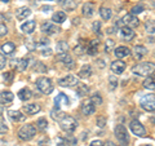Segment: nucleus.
Returning <instances> with one entry per match:
<instances>
[{"label": "nucleus", "instance_id": "obj_1", "mask_svg": "<svg viewBox=\"0 0 155 146\" xmlns=\"http://www.w3.org/2000/svg\"><path fill=\"white\" fill-rule=\"evenodd\" d=\"M155 71V65L151 62H141L133 67V72L138 76H150Z\"/></svg>", "mask_w": 155, "mask_h": 146}, {"label": "nucleus", "instance_id": "obj_2", "mask_svg": "<svg viewBox=\"0 0 155 146\" xmlns=\"http://www.w3.org/2000/svg\"><path fill=\"white\" fill-rule=\"evenodd\" d=\"M58 123H60V127L62 131H65L67 133H71L74 132L78 127V121L75 118H72L70 115H65L62 119L58 120Z\"/></svg>", "mask_w": 155, "mask_h": 146}, {"label": "nucleus", "instance_id": "obj_3", "mask_svg": "<svg viewBox=\"0 0 155 146\" xmlns=\"http://www.w3.org/2000/svg\"><path fill=\"white\" fill-rule=\"evenodd\" d=\"M36 134V128L32 124H25L22 125L18 131V137L23 141H30L34 138V136Z\"/></svg>", "mask_w": 155, "mask_h": 146}, {"label": "nucleus", "instance_id": "obj_4", "mask_svg": "<svg viewBox=\"0 0 155 146\" xmlns=\"http://www.w3.org/2000/svg\"><path fill=\"white\" fill-rule=\"evenodd\" d=\"M115 137L118 138L120 146H127L129 144V134L123 124H118L115 127Z\"/></svg>", "mask_w": 155, "mask_h": 146}, {"label": "nucleus", "instance_id": "obj_5", "mask_svg": "<svg viewBox=\"0 0 155 146\" xmlns=\"http://www.w3.org/2000/svg\"><path fill=\"white\" fill-rule=\"evenodd\" d=\"M36 87H38V89L44 95H49L53 91V84H52V80L49 78H39L36 80Z\"/></svg>", "mask_w": 155, "mask_h": 146}, {"label": "nucleus", "instance_id": "obj_6", "mask_svg": "<svg viewBox=\"0 0 155 146\" xmlns=\"http://www.w3.org/2000/svg\"><path fill=\"white\" fill-rule=\"evenodd\" d=\"M116 25H122V26H128V27H137L140 25V21H138V18L134 16V14L132 13H129V14H125V16L120 19V22H118Z\"/></svg>", "mask_w": 155, "mask_h": 146}, {"label": "nucleus", "instance_id": "obj_7", "mask_svg": "<svg viewBox=\"0 0 155 146\" xmlns=\"http://www.w3.org/2000/svg\"><path fill=\"white\" fill-rule=\"evenodd\" d=\"M141 108L146 111H155V96L154 95H147L142 97L141 100Z\"/></svg>", "mask_w": 155, "mask_h": 146}, {"label": "nucleus", "instance_id": "obj_8", "mask_svg": "<svg viewBox=\"0 0 155 146\" xmlns=\"http://www.w3.org/2000/svg\"><path fill=\"white\" fill-rule=\"evenodd\" d=\"M129 128L132 131V133L138 136V137H145L146 136V129H145L143 125L140 123L138 120H132L129 124Z\"/></svg>", "mask_w": 155, "mask_h": 146}, {"label": "nucleus", "instance_id": "obj_9", "mask_svg": "<svg viewBox=\"0 0 155 146\" xmlns=\"http://www.w3.org/2000/svg\"><path fill=\"white\" fill-rule=\"evenodd\" d=\"M78 83H79V80H78V78L74 75H67V76L58 80V84L61 87H74L78 84Z\"/></svg>", "mask_w": 155, "mask_h": 146}, {"label": "nucleus", "instance_id": "obj_10", "mask_svg": "<svg viewBox=\"0 0 155 146\" xmlns=\"http://www.w3.org/2000/svg\"><path fill=\"white\" fill-rule=\"evenodd\" d=\"M57 60L61 61V62H64V65L67 66L69 69H72L74 65H75L74 64V60H72L71 56L67 52H65V53H58V55H57Z\"/></svg>", "mask_w": 155, "mask_h": 146}, {"label": "nucleus", "instance_id": "obj_11", "mask_svg": "<svg viewBox=\"0 0 155 146\" xmlns=\"http://www.w3.org/2000/svg\"><path fill=\"white\" fill-rule=\"evenodd\" d=\"M120 36H122L123 40L129 41L134 38V31L128 26H123L122 28H120Z\"/></svg>", "mask_w": 155, "mask_h": 146}, {"label": "nucleus", "instance_id": "obj_12", "mask_svg": "<svg viewBox=\"0 0 155 146\" xmlns=\"http://www.w3.org/2000/svg\"><path fill=\"white\" fill-rule=\"evenodd\" d=\"M41 31L47 34V35H51V34H56L60 31V28H58L56 25H53L52 22H44L41 25Z\"/></svg>", "mask_w": 155, "mask_h": 146}, {"label": "nucleus", "instance_id": "obj_13", "mask_svg": "<svg viewBox=\"0 0 155 146\" xmlns=\"http://www.w3.org/2000/svg\"><path fill=\"white\" fill-rule=\"evenodd\" d=\"M124 70H125V64L123 61L116 60V61H114L113 64H111V71H113L114 74H116V75H120Z\"/></svg>", "mask_w": 155, "mask_h": 146}, {"label": "nucleus", "instance_id": "obj_14", "mask_svg": "<svg viewBox=\"0 0 155 146\" xmlns=\"http://www.w3.org/2000/svg\"><path fill=\"white\" fill-rule=\"evenodd\" d=\"M13 98H14V95L9 91L0 93V104H3V105H9L13 101Z\"/></svg>", "mask_w": 155, "mask_h": 146}, {"label": "nucleus", "instance_id": "obj_15", "mask_svg": "<svg viewBox=\"0 0 155 146\" xmlns=\"http://www.w3.org/2000/svg\"><path fill=\"white\" fill-rule=\"evenodd\" d=\"M98 47H100V41L98 40H92L85 48V52L88 53L89 56H94L97 52H98Z\"/></svg>", "mask_w": 155, "mask_h": 146}, {"label": "nucleus", "instance_id": "obj_16", "mask_svg": "<svg viewBox=\"0 0 155 146\" xmlns=\"http://www.w3.org/2000/svg\"><path fill=\"white\" fill-rule=\"evenodd\" d=\"M94 105L92 104L91 101H85L83 102V105H81V113H83L84 115H92L94 114Z\"/></svg>", "mask_w": 155, "mask_h": 146}, {"label": "nucleus", "instance_id": "obj_17", "mask_svg": "<svg viewBox=\"0 0 155 146\" xmlns=\"http://www.w3.org/2000/svg\"><path fill=\"white\" fill-rule=\"evenodd\" d=\"M114 55L116 56L120 60V58H123V57H128L130 55V51H129V48L127 47H118V48H115V51H114Z\"/></svg>", "mask_w": 155, "mask_h": 146}, {"label": "nucleus", "instance_id": "obj_18", "mask_svg": "<svg viewBox=\"0 0 155 146\" xmlns=\"http://www.w3.org/2000/svg\"><path fill=\"white\" fill-rule=\"evenodd\" d=\"M35 27H36L35 21H26L25 23H22L21 30L25 34H32L34 30H35Z\"/></svg>", "mask_w": 155, "mask_h": 146}, {"label": "nucleus", "instance_id": "obj_19", "mask_svg": "<svg viewBox=\"0 0 155 146\" xmlns=\"http://www.w3.org/2000/svg\"><path fill=\"white\" fill-rule=\"evenodd\" d=\"M54 102H56V109H60L61 105H69L70 104V100L67 98V96L64 95V93H60L56 98H54Z\"/></svg>", "mask_w": 155, "mask_h": 146}, {"label": "nucleus", "instance_id": "obj_20", "mask_svg": "<svg viewBox=\"0 0 155 146\" xmlns=\"http://www.w3.org/2000/svg\"><path fill=\"white\" fill-rule=\"evenodd\" d=\"M81 12H83L84 17H92L94 13V5L93 3H85L83 8H81Z\"/></svg>", "mask_w": 155, "mask_h": 146}, {"label": "nucleus", "instance_id": "obj_21", "mask_svg": "<svg viewBox=\"0 0 155 146\" xmlns=\"http://www.w3.org/2000/svg\"><path fill=\"white\" fill-rule=\"evenodd\" d=\"M78 75H79V78H81V79H88V78L92 75V67L89 65H84L79 70Z\"/></svg>", "mask_w": 155, "mask_h": 146}, {"label": "nucleus", "instance_id": "obj_22", "mask_svg": "<svg viewBox=\"0 0 155 146\" xmlns=\"http://www.w3.org/2000/svg\"><path fill=\"white\" fill-rule=\"evenodd\" d=\"M9 118H11L13 121H23L25 120V114H22L21 111H16V110H11L8 113Z\"/></svg>", "mask_w": 155, "mask_h": 146}, {"label": "nucleus", "instance_id": "obj_23", "mask_svg": "<svg viewBox=\"0 0 155 146\" xmlns=\"http://www.w3.org/2000/svg\"><path fill=\"white\" fill-rule=\"evenodd\" d=\"M25 111L30 115L38 114L39 111H40V105L39 104H27V105H25Z\"/></svg>", "mask_w": 155, "mask_h": 146}, {"label": "nucleus", "instance_id": "obj_24", "mask_svg": "<svg viewBox=\"0 0 155 146\" xmlns=\"http://www.w3.org/2000/svg\"><path fill=\"white\" fill-rule=\"evenodd\" d=\"M133 53H134V57L137 58V60H140V58H142L147 53V49H146V47H143V45H136L133 49Z\"/></svg>", "mask_w": 155, "mask_h": 146}, {"label": "nucleus", "instance_id": "obj_25", "mask_svg": "<svg viewBox=\"0 0 155 146\" xmlns=\"http://www.w3.org/2000/svg\"><path fill=\"white\" fill-rule=\"evenodd\" d=\"M30 14H31V11L28 8H26V7L19 8V9H17V12H16V16H17L18 19H25L26 17L30 16Z\"/></svg>", "mask_w": 155, "mask_h": 146}, {"label": "nucleus", "instance_id": "obj_26", "mask_svg": "<svg viewBox=\"0 0 155 146\" xmlns=\"http://www.w3.org/2000/svg\"><path fill=\"white\" fill-rule=\"evenodd\" d=\"M143 88H146L149 91H154L155 89V76H147L143 80Z\"/></svg>", "mask_w": 155, "mask_h": 146}, {"label": "nucleus", "instance_id": "obj_27", "mask_svg": "<svg viewBox=\"0 0 155 146\" xmlns=\"http://www.w3.org/2000/svg\"><path fill=\"white\" fill-rule=\"evenodd\" d=\"M14 49H16V45H14V43H12V41H8L2 45V52L4 55H12Z\"/></svg>", "mask_w": 155, "mask_h": 146}, {"label": "nucleus", "instance_id": "obj_28", "mask_svg": "<svg viewBox=\"0 0 155 146\" xmlns=\"http://www.w3.org/2000/svg\"><path fill=\"white\" fill-rule=\"evenodd\" d=\"M52 21H54L56 23H64L66 21V13L65 12H56L52 16Z\"/></svg>", "mask_w": 155, "mask_h": 146}, {"label": "nucleus", "instance_id": "obj_29", "mask_svg": "<svg viewBox=\"0 0 155 146\" xmlns=\"http://www.w3.org/2000/svg\"><path fill=\"white\" fill-rule=\"evenodd\" d=\"M60 3H61V5L66 9V11H74V9L76 8L75 0H61Z\"/></svg>", "mask_w": 155, "mask_h": 146}, {"label": "nucleus", "instance_id": "obj_30", "mask_svg": "<svg viewBox=\"0 0 155 146\" xmlns=\"http://www.w3.org/2000/svg\"><path fill=\"white\" fill-rule=\"evenodd\" d=\"M31 91L28 89V88H22L21 91L18 92V97L21 98L22 101H27V100H30L31 98Z\"/></svg>", "mask_w": 155, "mask_h": 146}, {"label": "nucleus", "instance_id": "obj_31", "mask_svg": "<svg viewBox=\"0 0 155 146\" xmlns=\"http://www.w3.org/2000/svg\"><path fill=\"white\" fill-rule=\"evenodd\" d=\"M88 92H89V88L85 84H79V85H78L76 95L79 96V97H84L85 95H88Z\"/></svg>", "mask_w": 155, "mask_h": 146}, {"label": "nucleus", "instance_id": "obj_32", "mask_svg": "<svg viewBox=\"0 0 155 146\" xmlns=\"http://www.w3.org/2000/svg\"><path fill=\"white\" fill-rule=\"evenodd\" d=\"M16 64H17V70L18 71H25L27 65H28V60L27 58H21V60L16 61Z\"/></svg>", "mask_w": 155, "mask_h": 146}, {"label": "nucleus", "instance_id": "obj_33", "mask_svg": "<svg viewBox=\"0 0 155 146\" xmlns=\"http://www.w3.org/2000/svg\"><path fill=\"white\" fill-rule=\"evenodd\" d=\"M100 14H101V17H102L104 19H110L111 18V9L110 8H106V7H102L100 9Z\"/></svg>", "mask_w": 155, "mask_h": 146}, {"label": "nucleus", "instance_id": "obj_34", "mask_svg": "<svg viewBox=\"0 0 155 146\" xmlns=\"http://www.w3.org/2000/svg\"><path fill=\"white\" fill-rule=\"evenodd\" d=\"M145 30L147 34H155V21H147L145 23Z\"/></svg>", "mask_w": 155, "mask_h": 146}, {"label": "nucleus", "instance_id": "obj_35", "mask_svg": "<svg viewBox=\"0 0 155 146\" xmlns=\"http://www.w3.org/2000/svg\"><path fill=\"white\" fill-rule=\"evenodd\" d=\"M67 49H69V45H67L66 41H58L57 43V52L58 53H65V52H67Z\"/></svg>", "mask_w": 155, "mask_h": 146}, {"label": "nucleus", "instance_id": "obj_36", "mask_svg": "<svg viewBox=\"0 0 155 146\" xmlns=\"http://www.w3.org/2000/svg\"><path fill=\"white\" fill-rule=\"evenodd\" d=\"M36 127L40 129V131L47 129V127H48V121H47V119H45V118L38 119V121H36Z\"/></svg>", "mask_w": 155, "mask_h": 146}, {"label": "nucleus", "instance_id": "obj_37", "mask_svg": "<svg viewBox=\"0 0 155 146\" xmlns=\"http://www.w3.org/2000/svg\"><path fill=\"white\" fill-rule=\"evenodd\" d=\"M65 115H66V114L64 113V111H60L58 109H57V111H56V109L52 111V118L54 119V120H60V119H62V118H64Z\"/></svg>", "mask_w": 155, "mask_h": 146}, {"label": "nucleus", "instance_id": "obj_38", "mask_svg": "<svg viewBox=\"0 0 155 146\" xmlns=\"http://www.w3.org/2000/svg\"><path fill=\"white\" fill-rule=\"evenodd\" d=\"M116 87H118V79H116L115 76H110L109 78V88L111 91H114Z\"/></svg>", "mask_w": 155, "mask_h": 146}, {"label": "nucleus", "instance_id": "obj_39", "mask_svg": "<svg viewBox=\"0 0 155 146\" xmlns=\"http://www.w3.org/2000/svg\"><path fill=\"white\" fill-rule=\"evenodd\" d=\"M91 102L94 106L96 105H101V104H102V97H101L100 95H93V96L91 97Z\"/></svg>", "mask_w": 155, "mask_h": 146}, {"label": "nucleus", "instance_id": "obj_40", "mask_svg": "<svg viewBox=\"0 0 155 146\" xmlns=\"http://www.w3.org/2000/svg\"><path fill=\"white\" fill-rule=\"evenodd\" d=\"M143 12V7L142 5H134L132 9H130V13L132 14H140V13H142Z\"/></svg>", "mask_w": 155, "mask_h": 146}, {"label": "nucleus", "instance_id": "obj_41", "mask_svg": "<svg viewBox=\"0 0 155 146\" xmlns=\"http://www.w3.org/2000/svg\"><path fill=\"white\" fill-rule=\"evenodd\" d=\"M114 48V40H111V39H109V40H106V44H105V51L106 52H110L111 49Z\"/></svg>", "mask_w": 155, "mask_h": 146}, {"label": "nucleus", "instance_id": "obj_42", "mask_svg": "<svg viewBox=\"0 0 155 146\" xmlns=\"http://www.w3.org/2000/svg\"><path fill=\"white\" fill-rule=\"evenodd\" d=\"M8 131V127L5 124V121H4L3 118H0V133H5Z\"/></svg>", "mask_w": 155, "mask_h": 146}, {"label": "nucleus", "instance_id": "obj_43", "mask_svg": "<svg viewBox=\"0 0 155 146\" xmlns=\"http://www.w3.org/2000/svg\"><path fill=\"white\" fill-rule=\"evenodd\" d=\"M7 32H8V28H7V26L4 25V23H0V36L7 35Z\"/></svg>", "mask_w": 155, "mask_h": 146}, {"label": "nucleus", "instance_id": "obj_44", "mask_svg": "<svg viewBox=\"0 0 155 146\" xmlns=\"http://www.w3.org/2000/svg\"><path fill=\"white\" fill-rule=\"evenodd\" d=\"M106 124V118H104V116H100L98 119H97V125H100L101 128H104Z\"/></svg>", "mask_w": 155, "mask_h": 146}, {"label": "nucleus", "instance_id": "obj_45", "mask_svg": "<svg viewBox=\"0 0 155 146\" xmlns=\"http://www.w3.org/2000/svg\"><path fill=\"white\" fill-rule=\"evenodd\" d=\"M13 72L12 71H9V72H5L4 74V79H5V81H8V83H11L12 81V79H13Z\"/></svg>", "mask_w": 155, "mask_h": 146}, {"label": "nucleus", "instance_id": "obj_46", "mask_svg": "<svg viewBox=\"0 0 155 146\" xmlns=\"http://www.w3.org/2000/svg\"><path fill=\"white\" fill-rule=\"evenodd\" d=\"M5 64H7V61H5V57H4V55H3V53H0V70L5 67Z\"/></svg>", "mask_w": 155, "mask_h": 146}, {"label": "nucleus", "instance_id": "obj_47", "mask_svg": "<svg viewBox=\"0 0 155 146\" xmlns=\"http://www.w3.org/2000/svg\"><path fill=\"white\" fill-rule=\"evenodd\" d=\"M100 28H101V22H100V21H96V22L93 23V31H94L96 34H98V32H100Z\"/></svg>", "mask_w": 155, "mask_h": 146}, {"label": "nucleus", "instance_id": "obj_48", "mask_svg": "<svg viewBox=\"0 0 155 146\" xmlns=\"http://www.w3.org/2000/svg\"><path fill=\"white\" fill-rule=\"evenodd\" d=\"M74 51H75L76 55H81V53H83V52H85V48H84L83 45H79V47H76Z\"/></svg>", "mask_w": 155, "mask_h": 146}, {"label": "nucleus", "instance_id": "obj_49", "mask_svg": "<svg viewBox=\"0 0 155 146\" xmlns=\"http://www.w3.org/2000/svg\"><path fill=\"white\" fill-rule=\"evenodd\" d=\"M39 145H41V146H47L48 145V138L45 137V136H43V137L39 140Z\"/></svg>", "mask_w": 155, "mask_h": 146}, {"label": "nucleus", "instance_id": "obj_50", "mask_svg": "<svg viewBox=\"0 0 155 146\" xmlns=\"http://www.w3.org/2000/svg\"><path fill=\"white\" fill-rule=\"evenodd\" d=\"M91 146H104V144H102V141H100V140H96V141H92Z\"/></svg>", "mask_w": 155, "mask_h": 146}, {"label": "nucleus", "instance_id": "obj_51", "mask_svg": "<svg viewBox=\"0 0 155 146\" xmlns=\"http://www.w3.org/2000/svg\"><path fill=\"white\" fill-rule=\"evenodd\" d=\"M51 53H52V51L49 49V48H47V49H43L41 51V55L43 56H51Z\"/></svg>", "mask_w": 155, "mask_h": 146}, {"label": "nucleus", "instance_id": "obj_52", "mask_svg": "<svg viewBox=\"0 0 155 146\" xmlns=\"http://www.w3.org/2000/svg\"><path fill=\"white\" fill-rule=\"evenodd\" d=\"M57 146H71V145H70V142H67V141H61Z\"/></svg>", "mask_w": 155, "mask_h": 146}, {"label": "nucleus", "instance_id": "obj_53", "mask_svg": "<svg viewBox=\"0 0 155 146\" xmlns=\"http://www.w3.org/2000/svg\"><path fill=\"white\" fill-rule=\"evenodd\" d=\"M104 146H115V144L113 142V141H107V142H106Z\"/></svg>", "mask_w": 155, "mask_h": 146}, {"label": "nucleus", "instance_id": "obj_54", "mask_svg": "<svg viewBox=\"0 0 155 146\" xmlns=\"http://www.w3.org/2000/svg\"><path fill=\"white\" fill-rule=\"evenodd\" d=\"M41 9H43V12H48V11H51L52 8H51V7H43Z\"/></svg>", "mask_w": 155, "mask_h": 146}, {"label": "nucleus", "instance_id": "obj_55", "mask_svg": "<svg viewBox=\"0 0 155 146\" xmlns=\"http://www.w3.org/2000/svg\"><path fill=\"white\" fill-rule=\"evenodd\" d=\"M3 2H4V3H8V2H9V0H3Z\"/></svg>", "mask_w": 155, "mask_h": 146}, {"label": "nucleus", "instance_id": "obj_56", "mask_svg": "<svg viewBox=\"0 0 155 146\" xmlns=\"http://www.w3.org/2000/svg\"><path fill=\"white\" fill-rule=\"evenodd\" d=\"M44 2H52V0H44Z\"/></svg>", "mask_w": 155, "mask_h": 146}, {"label": "nucleus", "instance_id": "obj_57", "mask_svg": "<svg viewBox=\"0 0 155 146\" xmlns=\"http://www.w3.org/2000/svg\"><path fill=\"white\" fill-rule=\"evenodd\" d=\"M0 114H2V108H0Z\"/></svg>", "mask_w": 155, "mask_h": 146}, {"label": "nucleus", "instance_id": "obj_58", "mask_svg": "<svg viewBox=\"0 0 155 146\" xmlns=\"http://www.w3.org/2000/svg\"><path fill=\"white\" fill-rule=\"evenodd\" d=\"M153 121H154V124H155V118H154V120H153Z\"/></svg>", "mask_w": 155, "mask_h": 146}, {"label": "nucleus", "instance_id": "obj_59", "mask_svg": "<svg viewBox=\"0 0 155 146\" xmlns=\"http://www.w3.org/2000/svg\"><path fill=\"white\" fill-rule=\"evenodd\" d=\"M145 146H150V145H145Z\"/></svg>", "mask_w": 155, "mask_h": 146}]
</instances>
